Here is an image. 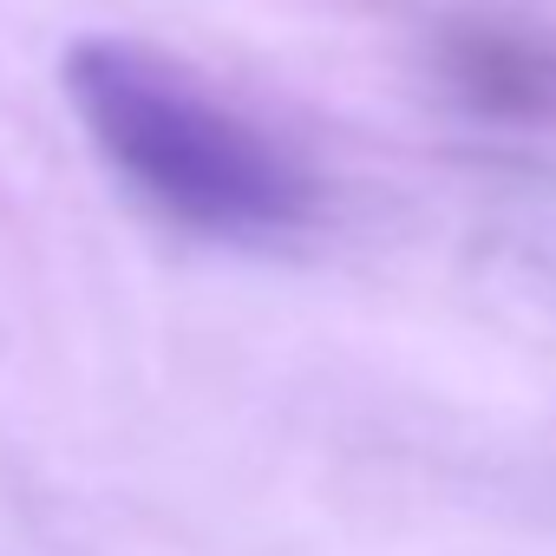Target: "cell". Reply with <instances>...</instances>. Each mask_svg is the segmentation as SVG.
<instances>
[{"label":"cell","mask_w":556,"mask_h":556,"mask_svg":"<svg viewBox=\"0 0 556 556\" xmlns=\"http://www.w3.org/2000/svg\"><path fill=\"white\" fill-rule=\"evenodd\" d=\"M66 99L105 164L184 229L262 242L315 216V177L151 47L79 40L66 53Z\"/></svg>","instance_id":"cell-1"},{"label":"cell","mask_w":556,"mask_h":556,"mask_svg":"<svg viewBox=\"0 0 556 556\" xmlns=\"http://www.w3.org/2000/svg\"><path fill=\"white\" fill-rule=\"evenodd\" d=\"M452 79L491 112H556V53L517 34H465L452 47Z\"/></svg>","instance_id":"cell-2"}]
</instances>
